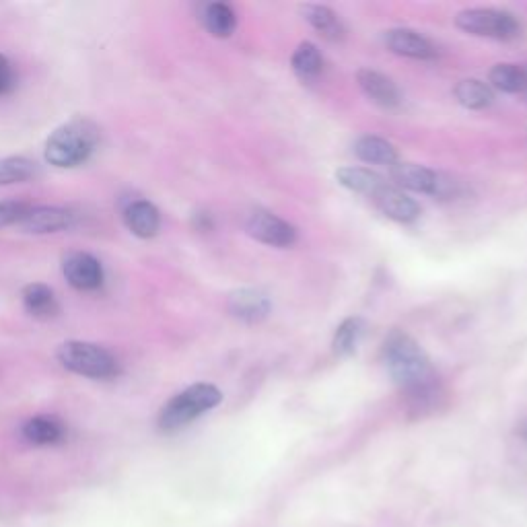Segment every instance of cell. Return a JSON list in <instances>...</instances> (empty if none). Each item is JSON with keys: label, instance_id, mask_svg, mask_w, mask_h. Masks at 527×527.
I'll use <instances>...</instances> for the list:
<instances>
[{"label": "cell", "instance_id": "6da1fadb", "mask_svg": "<svg viewBox=\"0 0 527 527\" xmlns=\"http://www.w3.org/2000/svg\"><path fill=\"white\" fill-rule=\"evenodd\" d=\"M383 359L394 381L406 394L408 410L416 416L431 414L443 400L441 383L425 355L408 334L396 330L383 344Z\"/></svg>", "mask_w": 527, "mask_h": 527}, {"label": "cell", "instance_id": "7a4b0ae2", "mask_svg": "<svg viewBox=\"0 0 527 527\" xmlns=\"http://www.w3.org/2000/svg\"><path fill=\"white\" fill-rule=\"evenodd\" d=\"M99 147V128L85 118H75L56 128L46 140L44 157L50 165L73 169L87 163Z\"/></svg>", "mask_w": 527, "mask_h": 527}, {"label": "cell", "instance_id": "3957f363", "mask_svg": "<svg viewBox=\"0 0 527 527\" xmlns=\"http://www.w3.org/2000/svg\"><path fill=\"white\" fill-rule=\"evenodd\" d=\"M223 394L219 388L210 383H194L178 396H173L163 410L159 412L157 425L163 433H175L188 425H192L196 418L206 414L221 404Z\"/></svg>", "mask_w": 527, "mask_h": 527}, {"label": "cell", "instance_id": "277c9868", "mask_svg": "<svg viewBox=\"0 0 527 527\" xmlns=\"http://www.w3.org/2000/svg\"><path fill=\"white\" fill-rule=\"evenodd\" d=\"M58 363L75 375L89 379H112L120 375V361L95 342L66 340L56 350Z\"/></svg>", "mask_w": 527, "mask_h": 527}, {"label": "cell", "instance_id": "5b68a950", "mask_svg": "<svg viewBox=\"0 0 527 527\" xmlns=\"http://www.w3.org/2000/svg\"><path fill=\"white\" fill-rule=\"evenodd\" d=\"M455 25L462 31L493 40H515L521 25L515 15L499 9H468L455 17Z\"/></svg>", "mask_w": 527, "mask_h": 527}, {"label": "cell", "instance_id": "8992f818", "mask_svg": "<svg viewBox=\"0 0 527 527\" xmlns=\"http://www.w3.org/2000/svg\"><path fill=\"white\" fill-rule=\"evenodd\" d=\"M392 178L398 186L406 190L437 196V198H453L455 192H458L455 190L458 184L447 178V175L416 163H396L392 167Z\"/></svg>", "mask_w": 527, "mask_h": 527}, {"label": "cell", "instance_id": "52a82bcc", "mask_svg": "<svg viewBox=\"0 0 527 527\" xmlns=\"http://www.w3.org/2000/svg\"><path fill=\"white\" fill-rule=\"evenodd\" d=\"M62 274L68 280L70 287L83 291V293L101 289L103 280H105L101 262L87 252L66 254L62 260Z\"/></svg>", "mask_w": 527, "mask_h": 527}, {"label": "cell", "instance_id": "ba28073f", "mask_svg": "<svg viewBox=\"0 0 527 527\" xmlns=\"http://www.w3.org/2000/svg\"><path fill=\"white\" fill-rule=\"evenodd\" d=\"M248 233L260 243L272 245V248H291L297 241V229L280 217L266 213V210H254L245 223Z\"/></svg>", "mask_w": 527, "mask_h": 527}, {"label": "cell", "instance_id": "9c48e42d", "mask_svg": "<svg viewBox=\"0 0 527 527\" xmlns=\"http://www.w3.org/2000/svg\"><path fill=\"white\" fill-rule=\"evenodd\" d=\"M77 217L62 206H27L21 221L17 223L19 229L33 235H46L66 231L75 225Z\"/></svg>", "mask_w": 527, "mask_h": 527}, {"label": "cell", "instance_id": "30bf717a", "mask_svg": "<svg viewBox=\"0 0 527 527\" xmlns=\"http://www.w3.org/2000/svg\"><path fill=\"white\" fill-rule=\"evenodd\" d=\"M122 219L128 231L140 239H151L161 229L159 208L153 202L143 200V198L130 200L122 210Z\"/></svg>", "mask_w": 527, "mask_h": 527}, {"label": "cell", "instance_id": "8fae6325", "mask_svg": "<svg viewBox=\"0 0 527 527\" xmlns=\"http://www.w3.org/2000/svg\"><path fill=\"white\" fill-rule=\"evenodd\" d=\"M385 46H388L394 54L416 58V60H433L437 58V48L425 38L412 29H390L385 31Z\"/></svg>", "mask_w": 527, "mask_h": 527}, {"label": "cell", "instance_id": "7c38bea8", "mask_svg": "<svg viewBox=\"0 0 527 527\" xmlns=\"http://www.w3.org/2000/svg\"><path fill=\"white\" fill-rule=\"evenodd\" d=\"M371 200L385 217H390L398 223H412L420 215L418 204L410 196H406L400 188L390 184H385Z\"/></svg>", "mask_w": 527, "mask_h": 527}, {"label": "cell", "instance_id": "4fadbf2b", "mask_svg": "<svg viewBox=\"0 0 527 527\" xmlns=\"http://www.w3.org/2000/svg\"><path fill=\"white\" fill-rule=\"evenodd\" d=\"M229 311L233 318L248 322V324H258L268 318L270 313V299L254 289H241L229 297Z\"/></svg>", "mask_w": 527, "mask_h": 527}, {"label": "cell", "instance_id": "5bb4252c", "mask_svg": "<svg viewBox=\"0 0 527 527\" xmlns=\"http://www.w3.org/2000/svg\"><path fill=\"white\" fill-rule=\"evenodd\" d=\"M21 301H23V307L31 315V318L40 320V322L54 320L56 315L60 313V303H58L54 291L42 283L27 285L21 293Z\"/></svg>", "mask_w": 527, "mask_h": 527}, {"label": "cell", "instance_id": "9a60e30c", "mask_svg": "<svg viewBox=\"0 0 527 527\" xmlns=\"http://www.w3.org/2000/svg\"><path fill=\"white\" fill-rule=\"evenodd\" d=\"M357 83L361 91L381 108H396L400 103V91L392 83V79L383 77L381 73H375V70H359L357 73Z\"/></svg>", "mask_w": 527, "mask_h": 527}, {"label": "cell", "instance_id": "2e32d148", "mask_svg": "<svg viewBox=\"0 0 527 527\" xmlns=\"http://www.w3.org/2000/svg\"><path fill=\"white\" fill-rule=\"evenodd\" d=\"M25 441L33 443V445H40V447H46V445H56V443H62L64 437H66V427L62 425V420L56 418V416H48V414H42V416H33L29 418L27 423L23 425L21 429Z\"/></svg>", "mask_w": 527, "mask_h": 527}, {"label": "cell", "instance_id": "e0dca14e", "mask_svg": "<svg viewBox=\"0 0 527 527\" xmlns=\"http://www.w3.org/2000/svg\"><path fill=\"white\" fill-rule=\"evenodd\" d=\"M336 178L350 192H357V194H363L369 198H373L385 184H388L379 173L365 169V167H342V169H338Z\"/></svg>", "mask_w": 527, "mask_h": 527}, {"label": "cell", "instance_id": "ac0fdd59", "mask_svg": "<svg viewBox=\"0 0 527 527\" xmlns=\"http://www.w3.org/2000/svg\"><path fill=\"white\" fill-rule=\"evenodd\" d=\"M301 13H303V19L318 31L322 38L330 40V42H340L344 38V25L340 21V17L328 9V7H322V5H305L301 7Z\"/></svg>", "mask_w": 527, "mask_h": 527}, {"label": "cell", "instance_id": "d6986e66", "mask_svg": "<svg viewBox=\"0 0 527 527\" xmlns=\"http://www.w3.org/2000/svg\"><path fill=\"white\" fill-rule=\"evenodd\" d=\"M355 155L365 163L388 165L394 167L398 163V151L388 140L379 136H361L355 143Z\"/></svg>", "mask_w": 527, "mask_h": 527}, {"label": "cell", "instance_id": "ffe728a7", "mask_svg": "<svg viewBox=\"0 0 527 527\" xmlns=\"http://www.w3.org/2000/svg\"><path fill=\"white\" fill-rule=\"evenodd\" d=\"M202 25L215 38H229L237 27L235 11L225 3H210L202 11Z\"/></svg>", "mask_w": 527, "mask_h": 527}, {"label": "cell", "instance_id": "44dd1931", "mask_svg": "<svg viewBox=\"0 0 527 527\" xmlns=\"http://www.w3.org/2000/svg\"><path fill=\"white\" fill-rule=\"evenodd\" d=\"M453 95L468 110H484L495 101L493 89L484 85L482 81H476V79H466V81L455 85Z\"/></svg>", "mask_w": 527, "mask_h": 527}, {"label": "cell", "instance_id": "7402d4cb", "mask_svg": "<svg viewBox=\"0 0 527 527\" xmlns=\"http://www.w3.org/2000/svg\"><path fill=\"white\" fill-rule=\"evenodd\" d=\"M490 83L505 93H527V68L517 64H497L490 70Z\"/></svg>", "mask_w": 527, "mask_h": 527}, {"label": "cell", "instance_id": "603a6c76", "mask_svg": "<svg viewBox=\"0 0 527 527\" xmlns=\"http://www.w3.org/2000/svg\"><path fill=\"white\" fill-rule=\"evenodd\" d=\"M293 70L295 73L303 79V81H311L315 77H320L322 73V68H324V58L320 54V50L315 48L313 44L309 42H303L295 54H293Z\"/></svg>", "mask_w": 527, "mask_h": 527}, {"label": "cell", "instance_id": "cb8c5ba5", "mask_svg": "<svg viewBox=\"0 0 527 527\" xmlns=\"http://www.w3.org/2000/svg\"><path fill=\"white\" fill-rule=\"evenodd\" d=\"M35 173H38V165L27 157L0 159V188L29 182Z\"/></svg>", "mask_w": 527, "mask_h": 527}, {"label": "cell", "instance_id": "d4e9b609", "mask_svg": "<svg viewBox=\"0 0 527 527\" xmlns=\"http://www.w3.org/2000/svg\"><path fill=\"white\" fill-rule=\"evenodd\" d=\"M363 336V322L359 318L344 320L334 334V350L340 357L353 355Z\"/></svg>", "mask_w": 527, "mask_h": 527}, {"label": "cell", "instance_id": "484cf974", "mask_svg": "<svg viewBox=\"0 0 527 527\" xmlns=\"http://www.w3.org/2000/svg\"><path fill=\"white\" fill-rule=\"evenodd\" d=\"M25 202H0V229L17 225L27 210Z\"/></svg>", "mask_w": 527, "mask_h": 527}, {"label": "cell", "instance_id": "4316f807", "mask_svg": "<svg viewBox=\"0 0 527 527\" xmlns=\"http://www.w3.org/2000/svg\"><path fill=\"white\" fill-rule=\"evenodd\" d=\"M15 87V70L5 54H0V95L9 93Z\"/></svg>", "mask_w": 527, "mask_h": 527}, {"label": "cell", "instance_id": "83f0119b", "mask_svg": "<svg viewBox=\"0 0 527 527\" xmlns=\"http://www.w3.org/2000/svg\"><path fill=\"white\" fill-rule=\"evenodd\" d=\"M523 437H525V441H527V425L523 427Z\"/></svg>", "mask_w": 527, "mask_h": 527}]
</instances>
